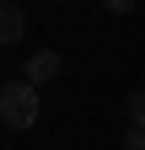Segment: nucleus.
Here are the masks:
<instances>
[{
    "label": "nucleus",
    "mask_w": 145,
    "mask_h": 150,
    "mask_svg": "<svg viewBox=\"0 0 145 150\" xmlns=\"http://www.w3.org/2000/svg\"><path fill=\"white\" fill-rule=\"evenodd\" d=\"M38 112H43L38 86H27V81H6V86H0V123H6V129H32Z\"/></svg>",
    "instance_id": "f257e3e1"
},
{
    "label": "nucleus",
    "mask_w": 145,
    "mask_h": 150,
    "mask_svg": "<svg viewBox=\"0 0 145 150\" xmlns=\"http://www.w3.org/2000/svg\"><path fill=\"white\" fill-rule=\"evenodd\" d=\"M22 38H27V11L16 0H0V48L22 43Z\"/></svg>",
    "instance_id": "f03ea898"
},
{
    "label": "nucleus",
    "mask_w": 145,
    "mask_h": 150,
    "mask_svg": "<svg viewBox=\"0 0 145 150\" xmlns=\"http://www.w3.org/2000/svg\"><path fill=\"white\" fill-rule=\"evenodd\" d=\"M59 70H65V59H59V54H54V48H38V54L27 59V75H22V81H27V86H48Z\"/></svg>",
    "instance_id": "7ed1b4c3"
},
{
    "label": "nucleus",
    "mask_w": 145,
    "mask_h": 150,
    "mask_svg": "<svg viewBox=\"0 0 145 150\" xmlns=\"http://www.w3.org/2000/svg\"><path fill=\"white\" fill-rule=\"evenodd\" d=\"M124 118H129V129L145 123V97H140V91H129V97H124Z\"/></svg>",
    "instance_id": "20e7f679"
},
{
    "label": "nucleus",
    "mask_w": 145,
    "mask_h": 150,
    "mask_svg": "<svg viewBox=\"0 0 145 150\" xmlns=\"http://www.w3.org/2000/svg\"><path fill=\"white\" fill-rule=\"evenodd\" d=\"M102 6H107V11H113V16H129V11L140 6V0H102Z\"/></svg>",
    "instance_id": "39448f33"
},
{
    "label": "nucleus",
    "mask_w": 145,
    "mask_h": 150,
    "mask_svg": "<svg viewBox=\"0 0 145 150\" xmlns=\"http://www.w3.org/2000/svg\"><path fill=\"white\" fill-rule=\"evenodd\" d=\"M124 150H145V134H140V129H129V139H124Z\"/></svg>",
    "instance_id": "423d86ee"
}]
</instances>
